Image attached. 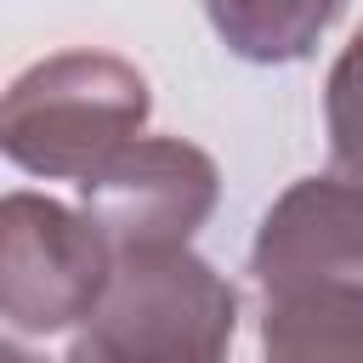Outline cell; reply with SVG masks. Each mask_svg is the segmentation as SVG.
<instances>
[{
  "instance_id": "6da1fadb",
  "label": "cell",
  "mask_w": 363,
  "mask_h": 363,
  "mask_svg": "<svg viewBox=\"0 0 363 363\" xmlns=\"http://www.w3.org/2000/svg\"><path fill=\"white\" fill-rule=\"evenodd\" d=\"M238 289L187 244L113 250V272L62 363H227Z\"/></svg>"
},
{
  "instance_id": "7a4b0ae2",
  "label": "cell",
  "mask_w": 363,
  "mask_h": 363,
  "mask_svg": "<svg viewBox=\"0 0 363 363\" xmlns=\"http://www.w3.org/2000/svg\"><path fill=\"white\" fill-rule=\"evenodd\" d=\"M153 113L147 79L113 51H57L0 91V159L45 182L96 176Z\"/></svg>"
},
{
  "instance_id": "3957f363",
  "label": "cell",
  "mask_w": 363,
  "mask_h": 363,
  "mask_svg": "<svg viewBox=\"0 0 363 363\" xmlns=\"http://www.w3.org/2000/svg\"><path fill=\"white\" fill-rule=\"evenodd\" d=\"M113 272V244L91 210L51 193H0V318L23 335H57L91 318Z\"/></svg>"
},
{
  "instance_id": "277c9868",
  "label": "cell",
  "mask_w": 363,
  "mask_h": 363,
  "mask_svg": "<svg viewBox=\"0 0 363 363\" xmlns=\"http://www.w3.org/2000/svg\"><path fill=\"white\" fill-rule=\"evenodd\" d=\"M221 199V170L204 147L182 136H136L96 176L79 182V204L108 233L113 250L130 244H187Z\"/></svg>"
},
{
  "instance_id": "5b68a950",
  "label": "cell",
  "mask_w": 363,
  "mask_h": 363,
  "mask_svg": "<svg viewBox=\"0 0 363 363\" xmlns=\"http://www.w3.org/2000/svg\"><path fill=\"white\" fill-rule=\"evenodd\" d=\"M250 278L261 295L363 278V193L340 176H306L284 187L278 204L261 216Z\"/></svg>"
},
{
  "instance_id": "8992f818",
  "label": "cell",
  "mask_w": 363,
  "mask_h": 363,
  "mask_svg": "<svg viewBox=\"0 0 363 363\" xmlns=\"http://www.w3.org/2000/svg\"><path fill=\"white\" fill-rule=\"evenodd\" d=\"M261 363H363V278L267 295Z\"/></svg>"
},
{
  "instance_id": "52a82bcc",
  "label": "cell",
  "mask_w": 363,
  "mask_h": 363,
  "mask_svg": "<svg viewBox=\"0 0 363 363\" xmlns=\"http://www.w3.org/2000/svg\"><path fill=\"white\" fill-rule=\"evenodd\" d=\"M340 6L346 0H204V17L233 57L278 68L312 57L318 34L340 17Z\"/></svg>"
},
{
  "instance_id": "ba28073f",
  "label": "cell",
  "mask_w": 363,
  "mask_h": 363,
  "mask_svg": "<svg viewBox=\"0 0 363 363\" xmlns=\"http://www.w3.org/2000/svg\"><path fill=\"white\" fill-rule=\"evenodd\" d=\"M323 125H329V176L363 193V28L346 40L323 79Z\"/></svg>"
},
{
  "instance_id": "9c48e42d",
  "label": "cell",
  "mask_w": 363,
  "mask_h": 363,
  "mask_svg": "<svg viewBox=\"0 0 363 363\" xmlns=\"http://www.w3.org/2000/svg\"><path fill=\"white\" fill-rule=\"evenodd\" d=\"M0 363H45V357L28 352V346H17V340H0Z\"/></svg>"
}]
</instances>
